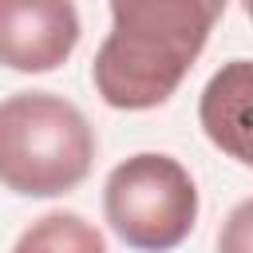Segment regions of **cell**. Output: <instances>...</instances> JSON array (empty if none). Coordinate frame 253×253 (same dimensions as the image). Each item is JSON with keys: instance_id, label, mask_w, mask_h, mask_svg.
Masks as SVG:
<instances>
[{"instance_id": "obj_1", "label": "cell", "mask_w": 253, "mask_h": 253, "mask_svg": "<svg viewBox=\"0 0 253 253\" xmlns=\"http://www.w3.org/2000/svg\"><path fill=\"white\" fill-rule=\"evenodd\" d=\"M217 16L213 0H115L111 32L91 63L99 99L115 111L162 107L190 75Z\"/></svg>"}, {"instance_id": "obj_2", "label": "cell", "mask_w": 253, "mask_h": 253, "mask_svg": "<svg viewBox=\"0 0 253 253\" xmlns=\"http://www.w3.org/2000/svg\"><path fill=\"white\" fill-rule=\"evenodd\" d=\"M95 162V126L51 91L0 99V186L24 198H59L75 190Z\"/></svg>"}, {"instance_id": "obj_3", "label": "cell", "mask_w": 253, "mask_h": 253, "mask_svg": "<svg viewBox=\"0 0 253 253\" xmlns=\"http://www.w3.org/2000/svg\"><path fill=\"white\" fill-rule=\"evenodd\" d=\"M103 213L123 245L138 253H170L194 233L198 186L178 158L142 150L107 174Z\"/></svg>"}, {"instance_id": "obj_4", "label": "cell", "mask_w": 253, "mask_h": 253, "mask_svg": "<svg viewBox=\"0 0 253 253\" xmlns=\"http://www.w3.org/2000/svg\"><path fill=\"white\" fill-rule=\"evenodd\" d=\"M79 43V12L67 0H0V63L24 75L55 71Z\"/></svg>"}, {"instance_id": "obj_5", "label": "cell", "mask_w": 253, "mask_h": 253, "mask_svg": "<svg viewBox=\"0 0 253 253\" xmlns=\"http://www.w3.org/2000/svg\"><path fill=\"white\" fill-rule=\"evenodd\" d=\"M249 95H253V67L249 59H229L202 91L198 119L213 146H221L233 162L249 166Z\"/></svg>"}, {"instance_id": "obj_6", "label": "cell", "mask_w": 253, "mask_h": 253, "mask_svg": "<svg viewBox=\"0 0 253 253\" xmlns=\"http://www.w3.org/2000/svg\"><path fill=\"white\" fill-rule=\"evenodd\" d=\"M12 253H107V241L83 213L51 210L20 233Z\"/></svg>"}, {"instance_id": "obj_7", "label": "cell", "mask_w": 253, "mask_h": 253, "mask_svg": "<svg viewBox=\"0 0 253 253\" xmlns=\"http://www.w3.org/2000/svg\"><path fill=\"white\" fill-rule=\"evenodd\" d=\"M249 213H253L249 202H241V206L233 210V217H229V233L221 237V253H245V249H249Z\"/></svg>"}]
</instances>
